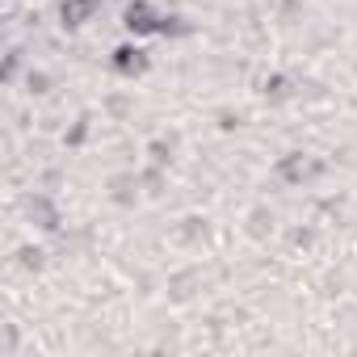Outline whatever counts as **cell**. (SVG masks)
<instances>
[{"instance_id": "6da1fadb", "label": "cell", "mask_w": 357, "mask_h": 357, "mask_svg": "<svg viewBox=\"0 0 357 357\" xmlns=\"http://www.w3.org/2000/svg\"><path fill=\"white\" fill-rule=\"evenodd\" d=\"M122 26H126V34L147 38V34H160V30H164V17L147 5V0H130L126 13H122Z\"/></svg>"}, {"instance_id": "7a4b0ae2", "label": "cell", "mask_w": 357, "mask_h": 357, "mask_svg": "<svg viewBox=\"0 0 357 357\" xmlns=\"http://www.w3.org/2000/svg\"><path fill=\"white\" fill-rule=\"evenodd\" d=\"M114 72H118V76H139V72H147V51L135 47V43L114 47Z\"/></svg>"}]
</instances>
